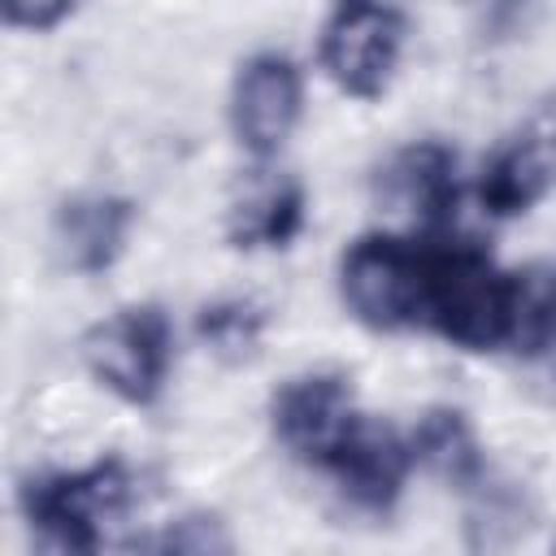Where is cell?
<instances>
[{
	"instance_id": "6da1fadb",
	"label": "cell",
	"mask_w": 556,
	"mask_h": 556,
	"mask_svg": "<svg viewBox=\"0 0 556 556\" xmlns=\"http://www.w3.org/2000/svg\"><path fill=\"white\" fill-rule=\"evenodd\" d=\"M513 282L517 274L500 269L473 243L426 248V295L421 321L465 352L508 348L513 330Z\"/></svg>"
},
{
	"instance_id": "7a4b0ae2",
	"label": "cell",
	"mask_w": 556,
	"mask_h": 556,
	"mask_svg": "<svg viewBox=\"0 0 556 556\" xmlns=\"http://www.w3.org/2000/svg\"><path fill=\"white\" fill-rule=\"evenodd\" d=\"M22 517L48 543L70 552H96L104 543V526L117 521L135 500V478L126 460L104 456L87 469L39 473L22 482Z\"/></svg>"
},
{
	"instance_id": "3957f363",
	"label": "cell",
	"mask_w": 556,
	"mask_h": 556,
	"mask_svg": "<svg viewBox=\"0 0 556 556\" xmlns=\"http://www.w3.org/2000/svg\"><path fill=\"white\" fill-rule=\"evenodd\" d=\"M83 365L117 400L143 408L165 391L174 326L161 304H126L83 334Z\"/></svg>"
},
{
	"instance_id": "277c9868",
	"label": "cell",
	"mask_w": 556,
	"mask_h": 556,
	"mask_svg": "<svg viewBox=\"0 0 556 556\" xmlns=\"http://www.w3.org/2000/svg\"><path fill=\"white\" fill-rule=\"evenodd\" d=\"M339 295L369 330L417 326L426 295V248L400 235H361L339 261Z\"/></svg>"
},
{
	"instance_id": "5b68a950",
	"label": "cell",
	"mask_w": 556,
	"mask_h": 556,
	"mask_svg": "<svg viewBox=\"0 0 556 556\" xmlns=\"http://www.w3.org/2000/svg\"><path fill=\"white\" fill-rule=\"evenodd\" d=\"M404 35V13L391 0H334L321 22L317 56L343 96L378 100L395 78Z\"/></svg>"
},
{
	"instance_id": "8992f818",
	"label": "cell",
	"mask_w": 556,
	"mask_h": 556,
	"mask_svg": "<svg viewBox=\"0 0 556 556\" xmlns=\"http://www.w3.org/2000/svg\"><path fill=\"white\" fill-rule=\"evenodd\" d=\"M269 426L295 460L330 469L343 443L352 439V430L361 426L352 382L334 369L287 378L269 400Z\"/></svg>"
},
{
	"instance_id": "52a82bcc",
	"label": "cell",
	"mask_w": 556,
	"mask_h": 556,
	"mask_svg": "<svg viewBox=\"0 0 556 556\" xmlns=\"http://www.w3.org/2000/svg\"><path fill=\"white\" fill-rule=\"evenodd\" d=\"M304 113V78L291 56L256 52L239 65L230 87V130L256 161L278 156Z\"/></svg>"
},
{
	"instance_id": "ba28073f",
	"label": "cell",
	"mask_w": 556,
	"mask_h": 556,
	"mask_svg": "<svg viewBox=\"0 0 556 556\" xmlns=\"http://www.w3.org/2000/svg\"><path fill=\"white\" fill-rule=\"evenodd\" d=\"M552 187H556V117L543 113L486 156L478 178V200L491 217H521Z\"/></svg>"
},
{
	"instance_id": "9c48e42d",
	"label": "cell",
	"mask_w": 556,
	"mask_h": 556,
	"mask_svg": "<svg viewBox=\"0 0 556 556\" xmlns=\"http://www.w3.org/2000/svg\"><path fill=\"white\" fill-rule=\"evenodd\" d=\"M413 443L387 426V421H365L352 430V439L343 443V452L334 456V465L326 473H334L339 491L365 508V513H391L395 500L404 495L408 469H413Z\"/></svg>"
},
{
	"instance_id": "30bf717a",
	"label": "cell",
	"mask_w": 556,
	"mask_h": 556,
	"mask_svg": "<svg viewBox=\"0 0 556 556\" xmlns=\"http://www.w3.org/2000/svg\"><path fill=\"white\" fill-rule=\"evenodd\" d=\"M135 230V204L126 195L87 191L70 195L52 213V248L65 269L74 274H104L126 252V239Z\"/></svg>"
},
{
	"instance_id": "8fae6325",
	"label": "cell",
	"mask_w": 556,
	"mask_h": 556,
	"mask_svg": "<svg viewBox=\"0 0 556 556\" xmlns=\"http://www.w3.org/2000/svg\"><path fill=\"white\" fill-rule=\"evenodd\" d=\"M304 182L274 169H252L226 208V239L239 252L287 248L304 226Z\"/></svg>"
},
{
	"instance_id": "7c38bea8",
	"label": "cell",
	"mask_w": 556,
	"mask_h": 556,
	"mask_svg": "<svg viewBox=\"0 0 556 556\" xmlns=\"http://www.w3.org/2000/svg\"><path fill=\"white\" fill-rule=\"evenodd\" d=\"M378 191L421 226H443L456 208V152L439 139H417L400 152L378 174Z\"/></svg>"
},
{
	"instance_id": "4fadbf2b",
	"label": "cell",
	"mask_w": 556,
	"mask_h": 556,
	"mask_svg": "<svg viewBox=\"0 0 556 556\" xmlns=\"http://www.w3.org/2000/svg\"><path fill=\"white\" fill-rule=\"evenodd\" d=\"M408 443H413V460H421L434 478H443L460 491H469L486 478L482 443H478V434H473V426L460 408H447V404L426 408L417 417Z\"/></svg>"
},
{
	"instance_id": "5bb4252c",
	"label": "cell",
	"mask_w": 556,
	"mask_h": 556,
	"mask_svg": "<svg viewBox=\"0 0 556 556\" xmlns=\"http://www.w3.org/2000/svg\"><path fill=\"white\" fill-rule=\"evenodd\" d=\"M195 334H200V343H204L213 356L239 365V361H248V356L261 348V334H265V308H261L256 300H248V295L213 300V304L200 308V317H195Z\"/></svg>"
},
{
	"instance_id": "9a60e30c",
	"label": "cell",
	"mask_w": 556,
	"mask_h": 556,
	"mask_svg": "<svg viewBox=\"0 0 556 556\" xmlns=\"http://www.w3.org/2000/svg\"><path fill=\"white\" fill-rule=\"evenodd\" d=\"M556 343V274L521 269L513 282V330L508 348L521 356H539Z\"/></svg>"
},
{
	"instance_id": "2e32d148",
	"label": "cell",
	"mask_w": 556,
	"mask_h": 556,
	"mask_svg": "<svg viewBox=\"0 0 556 556\" xmlns=\"http://www.w3.org/2000/svg\"><path fill=\"white\" fill-rule=\"evenodd\" d=\"M152 547H161V552H230L235 543H230V534L222 530L217 517H208V513H187V517H178Z\"/></svg>"
},
{
	"instance_id": "e0dca14e",
	"label": "cell",
	"mask_w": 556,
	"mask_h": 556,
	"mask_svg": "<svg viewBox=\"0 0 556 556\" xmlns=\"http://www.w3.org/2000/svg\"><path fill=\"white\" fill-rule=\"evenodd\" d=\"M78 0H0V13L13 30H52L74 13Z\"/></svg>"
},
{
	"instance_id": "ac0fdd59",
	"label": "cell",
	"mask_w": 556,
	"mask_h": 556,
	"mask_svg": "<svg viewBox=\"0 0 556 556\" xmlns=\"http://www.w3.org/2000/svg\"><path fill=\"white\" fill-rule=\"evenodd\" d=\"M478 30L491 39H508L517 26H526V13L534 9V0H469Z\"/></svg>"
}]
</instances>
